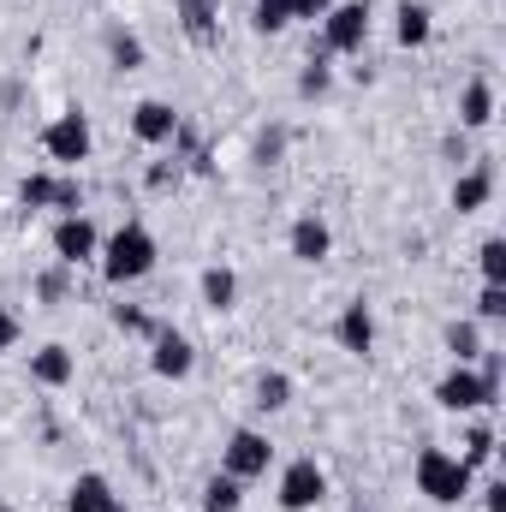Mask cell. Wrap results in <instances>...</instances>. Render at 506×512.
<instances>
[{
    "mask_svg": "<svg viewBox=\"0 0 506 512\" xmlns=\"http://www.w3.org/2000/svg\"><path fill=\"white\" fill-rule=\"evenodd\" d=\"M143 60H149V48H143L137 30H108V66L114 72H137Z\"/></svg>",
    "mask_w": 506,
    "mask_h": 512,
    "instance_id": "obj_22",
    "label": "cell"
},
{
    "mask_svg": "<svg viewBox=\"0 0 506 512\" xmlns=\"http://www.w3.org/2000/svg\"><path fill=\"white\" fill-rule=\"evenodd\" d=\"M280 149H286V131H268V137L256 143V155H262V161H280Z\"/></svg>",
    "mask_w": 506,
    "mask_h": 512,
    "instance_id": "obj_35",
    "label": "cell"
},
{
    "mask_svg": "<svg viewBox=\"0 0 506 512\" xmlns=\"http://www.w3.org/2000/svg\"><path fill=\"white\" fill-rule=\"evenodd\" d=\"M96 262H102V280H108V286H137V280L155 274L161 245H155V233H149L143 221H126V227H114V233L102 239Z\"/></svg>",
    "mask_w": 506,
    "mask_h": 512,
    "instance_id": "obj_1",
    "label": "cell"
},
{
    "mask_svg": "<svg viewBox=\"0 0 506 512\" xmlns=\"http://www.w3.org/2000/svg\"><path fill=\"white\" fill-rule=\"evenodd\" d=\"M495 399H501V376H489V370H477V364H453V370L435 382V405L453 411V417H465V411H489Z\"/></svg>",
    "mask_w": 506,
    "mask_h": 512,
    "instance_id": "obj_4",
    "label": "cell"
},
{
    "mask_svg": "<svg viewBox=\"0 0 506 512\" xmlns=\"http://www.w3.org/2000/svg\"><path fill=\"white\" fill-rule=\"evenodd\" d=\"M429 36H435V12L423 0H399L393 6V42L399 48H429Z\"/></svg>",
    "mask_w": 506,
    "mask_h": 512,
    "instance_id": "obj_15",
    "label": "cell"
},
{
    "mask_svg": "<svg viewBox=\"0 0 506 512\" xmlns=\"http://www.w3.org/2000/svg\"><path fill=\"white\" fill-rule=\"evenodd\" d=\"M42 155L54 161V173H72V167H84V161L96 155V126H90V114H84V108H66V114H54V120L42 126Z\"/></svg>",
    "mask_w": 506,
    "mask_h": 512,
    "instance_id": "obj_3",
    "label": "cell"
},
{
    "mask_svg": "<svg viewBox=\"0 0 506 512\" xmlns=\"http://www.w3.org/2000/svg\"><path fill=\"white\" fill-rule=\"evenodd\" d=\"M114 328H120V334H137V340H149L161 322H155V316H143L137 304H114Z\"/></svg>",
    "mask_w": 506,
    "mask_h": 512,
    "instance_id": "obj_30",
    "label": "cell"
},
{
    "mask_svg": "<svg viewBox=\"0 0 506 512\" xmlns=\"http://www.w3.org/2000/svg\"><path fill=\"white\" fill-rule=\"evenodd\" d=\"M411 483H417L423 501H435V507H459V501H471L477 471H471L459 453H447V447H423L417 465H411Z\"/></svg>",
    "mask_w": 506,
    "mask_h": 512,
    "instance_id": "obj_2",
    "label": "cell"
},
{
    "mask_svg": "<svg viewBox=\"0 0 506 512\" xmlns=\"http://www.w3.org/2000/svg\"><path fill=\"white\" fill-rule=\"evenodd\" d=\"M286 405H292V376H286V370H262V376H256V411L274 417V411H286Z\"/></svg>",
    "mask_w": 506,
    "mask_h": 512,
    "instance_id": "obj_23",
    "label": "cell"
},
{
    "mask_svg": "<svg viewBox=\"0 0 506 512\" xmlns=\"http://www.w3.org/2000/svg\"><path fill=\"white\" fill-rule=\"evenodd\" d=\"M54 215H84V185L72 173H54Z\"/></svg>",
    "mask_w": 506,
    "mask_h": 512,
    "instance_id": "obj_29",
    "label": "cell"
},
{
    "mask_svg": "<svg viewBox=\"0 0 506 512\" xmlns=\"http://www.w3.org/2000/svg\"><path fill=\"white\" fill-rule=\"evenodd\" d=\"M459 459H465L471 471H477V465H489V459H495V429H489V423H471V435H465V453H459Z\"/></svg>",
    "mask_w": 506,
    "mask_h": 512,
    "instance_id": "obj_28",
    "label": "cell"
},
{
    "mask_svg": "<svg viewBox=\"0 0 506 512\" xmlns=\"http://www.w3.org/2000/svg\"><path fill=\"white\" fill-rule=\"evenodd\" d=\"M251 24H256V36H280V30L292 24V6H286V0H256Z\"/></svg>",
    "mask_w": 506,
    "mask_h": 512,
    "instance_id": "obj_26",
    "label": "cell"
},
{
    "mask_svg": "<svg viewBox=\"0 0 506 512\" xmlns=\"http://www.w3.org/2000/svg\"><path fill=\"white\" fill-rule=\"evenodd\" d=\"M108 501H114V483L102 471H78L66 489V512H108Z\"/></svg>",
    "mask_w": 506,
    "mask_h": 512,
    "instance_id": "obj_20",
    "label": "cell"
},
{
    "mask_svg": "<svg viewBox=\"0 0 506 512\" xmlns=\"http://www.w3.org/2000/svg\"><path fill=\"white\" fill-rule=\"evenodd\" d=\"M48 245H54V262L60 268H84V262H96V251H102V233H96L90 215H60L54 233H48Z\"/></svg>",
    "mask_w": 506,
    "mask_h": 512,
    "instance_id": "obj_9",
    "label": "cell"
},
{
    "mask_svg": "<svg viewBox=\"0 0 506 512\" xmlns=\"http://www.w3.org/2000/svg\"><path fill=\"white\" fill-rule=\"evenodd\" d=\"M286 6H292V24H298V18H310V24H316V18H322L334 0H286Z\"/></svg>",
    "mask_w": 506,
    "mask_h": 512,
    "instance_id": "obj_34",
    "label": "cell"
},
{
    "mask_svg": "<svg viewBox=\"0 0 506 512\" xmlns=\"http://www.w3.org/2000/svg\"><path fill=\"white\" fill-rule=\"evenodd\" d=\"M197 298H203V310L227 316V310L239 304V268H227V262H209V268L197 274Z\"/></svg>",
    "mask_w": 506,
    "mask_h": 512,
    "instance_id": "obj_14",
    "label": "cell"
},
{
    "mask_svg": "<svg viewBox=\"0 0 506 512\" xmlns=\"http://www.w3.org/2000/svg\"><path fill=\"white\" fill-rule=\"evenodd\" d=\"M477 268H483V286H506V239L501 233H489L477 245Z\"/></svg>",
    "mask_w": 506,
    "mask_h": 512,
    "instance_id": "obj_25",
    "label": "cell"
},
{
    "mask_svg": "<svg viewBox=\"0 0 506 512\" xmlns=\"http://www.w3.org/2000/svg\"><path fill=\"white\" fill-rule=\"evenodd\" d=\"M30 382L36 387H72L78 382V352L60 346V340L36 346V352H30Z\"/></svg>",
    "mask_w": 506,
    "mask_h": 512,
    "instance_id": "obj_13",
    "label": "cell"
},
{
    "mask_svg": "<svg viewBox=\"0 0 506 512\" xmlns=\"http://www.w3.org/2000/svg\"><path fill=\"white\" fill-rule=\"evenodd\" d=\"M328 90H334V66H328V54H316V60L298 72V96H304V102H322Z\"/></svg>",
    "mask_w": 506,
    "mask_h": 512,
    "instance_id": "obj_24",
    "label": "cell"
},
{
    "mask_svg": "<svg viewBox=\"0 0 506 512\" xmlns=\"http://www.w3.org/2000/svg\"><path fill=\"white\" fill-rule=\"evenodd\" d=\"M274 501H280V512H316L322 501H328V471H322L316 459H292V465H280Z\"/></svg>",
    "mask_w": 506,
    "mask_h": 512,
    "instance_id": "obj_7",
    "label": "cell"
},
{
    "mask_svg": "<svg viewBox=\"0 0 506 512\" xmlns=\"http://www.w3.org/2000/svg\"><path fill=\"white\" fill-rule=\"evenodd\" d=\"M286 251H292V262L316 268V262H328V256H334V227H328L322 215H298V221L286 227Z\"/></svg>",
    "mask_w": 506,
    "mask_h": 512,
    "instance_id": "obj_11",
    "label": "cell"
},
{
    "mask_svg": "<svg viewBox=\"0 0 506 512\" xmlns=\"http://www.w3.org/2000/svg\"><path fill=\"white\" fill-rule=\"evenodd\" d=\"M441 346H447V358H453V364H477V358L489 352V346H483V322H477V316H459V322H447Z\"/></svg>",
    "mask_w": 506,
    "mask_h": 512,
    "instance_id": "obj_19",
    "label": "cell"
},
{
    "mask_svg": "<svg viewBox=\"0 0 506 512\" xmlns=\"http://www.w3.org/2000/svg\"><path fill=\"white\" fill-rule=\"evenodd\" d=\"M149 370H155L161 382H191V370H197L191 334H179L173 322H161V328L149 334Z\"/></svg>",
    "mask_w": 506,
    "mask_h": 512,
    "instance_id": "obj_8",
    "label": "cell"
},
{
    "mask_svg": "<svg viewBox=\"0 0 506 512\" xmlns=\"http://www.w3.org/2000/svg\"><path fill=\"white\" fill-rule=\"evenodd\" d=\"M18 340H24V322L0 304V358H6V352H18Z\"/></svg>",
    "mask_w": 506,
    "mask_h": 512,
    "instance_id": "obj_33",
    "label": "cell"
},
{
    "mask_svg": "<svg viewBox=\"0 0 506 512\" xmlns=\"http://www.w3.org/2000/svg\"><path fill=\"white\" fill-rule=\"evenodd\" d=\"M334 340H340L346 358H370V352H376V310H370L364 298H352V304L340 310V322H334Z\"/></svg>",
    "mask_w": 506,
    "mask_h": 512,
    "instance_id": "obj_12",
    "label": "cell"
},
{
    "mask_svg": "<svg viewBox=\"0 0 506 512\" xmlns=\"http://www.w3.org/2000/svg\"><path fill=\"white\" fill-rule=\"evenodd\" d=\"M483 512H506V483H489L483 489Z\"/></svg>",
    "mask_w": 506,
    "mask_h": 512,
    "instance_id": "obj_36",
    "label": "cell"
},
{
    "mask_svg": "<svg viewBox=\"0 0 506 512\" xmlns=\"http://www.w3.org/2000/svg\"><path fill=\"white\" fill-rule=\"evenodd\" d=\"M108 512H131V507H126V501H120V495H114V501H108Z\"/></svg>",
    "mask_w": 506,
    "mask_h": 512,
    "instance_id": "obj_37",
    "label": "cell"
},
{
    "mask_svg": "<svg viewBox=\"0 0 506 512\" xmlns=\"http://www.w3.org/2000/svg\"><path fill=\"white\" fill-rule=\"evenodd\" d=\"M179 108L173 102H161V96H143L137 108H131V137L143 143V149H167V143H179Z\"/></svg>",
    "mask_w": 506,
    "mask_h": 512,
    "instance_id": "obj_10",
    "label": "cell"
},
{
    "mask_svg": "<svg viewBox=\"0 0 506 512\" xmlns=\"http://www.w3.org/2000/svg\"><path fill=\"white\" fill-rule=\"evenodd\" d=\"M489 197H495V173H489V167H465V173L453 179V209H459V215L489 209Z\"/></svg>",
    "mask_w": 506,
    "mask_h": 512,
    "instance_id": "obj_18",
    "label": "cell"
},
{
    "mask_svg": "<svg viewBox=\"0 0 506 512\" xmlns=\"http://www.w3.org/2000/svg\"><path fill=\"white\" fill-rule=\"evenodd\" d=\"M221 471L239 477V483L268 477V471H274V441H268L262 429H251V423H239V429L227 435V447H221Z\"/></svg>",
    "mask_w": 506,
    "mask_h": 512,
    "instance_id": "obj_6",
    "label": "cell"
},
{
    "mask_svg": "<svg viewBox=\"0 0 506 512\" xmlns=\"http://www.w3.org/2000/svg\"><path fill=\"white\" fill-rule=\"evenodd\" d=\"M239 507H245V483L227 477V471H215L203 483V512H239Z\"/></svg>",
    "mask_w": 506,
    "mask_h": 512,
    "instance_id": "obj_21",
    "label": "cell"
},
{
    "mask_svg": "<svg viewBox=\"0 0 506 512\" xmlns=\"http://www.w3.org/2000/svg\"><path fill=\"white\" fill-rule=\"evenodd\" d=\"M370 24H376L370 0H334V6L322 12V54H328V60H334V54H364V48H370Z\"/></svg>",
    "mask_w": 506,
    "mask_h": 512,
    "instance_id": "obj_5",
    "label": "cell"
},
{
    "mask_svg": "<svg viewBox=\"0 0 506 512\" xmlns=\"http://www.w3.org/2000/svg\"><path fill=\"white\" fill-rule=\"evenodd\" d=\"M18 203L24 209H54V173H24L18 179Z\"/></svg>",
    "mask_w": 506,
    "mask_h": 512,
    "instance_id": "obj_27",
    "label": "cell"
},
{
    "mask_svg": "<svg viewBox=\"0 0 506 512\" xmlns=\"http://www.w3.org/2000/svg\"><path fill=\"white\" fill-rule=\"evenodd\" d=\"M66 274H72V268H60V262H54V268H48V274L36 280V292H42L48 304H60V298H66Z\"/></svg>",
    "mask_w": 506,
    "mask_h": 512,
    "instance_id": "obj_32",
    "label": "cell"
},
{
    "mask_svg": "<svg viewBox=\"0 0 506 512\" xmlns=\"http://www.w3.org/2000/svg\"><path fill=\"white\" fill-rule=\"evenodd\" d=\"M489 126H495V84L471 78L459 90V131H489Z\"/></svg>",
    "mask_w": 506,
    "mask_h": 512,
    "instance_id": "obj_16",
    "label": "cell"
},
{
    "mask_svg": "<svg viewBox=\"0 0 506 512\" xmlns=\"http://www.w3.org/2000/svg\"><path fill=\"white\" fill-rule=\"evenodd\" d=\"M173 18L191 42H215L221 30V0H173Z\"/></svg>",
    "mask_w": 506,
    "mask_h": 512,
    "instance_id": "obj_17",
    "label": "cell"
},
{
    "mask_svg": "<svg viewBox=\"0 0 506 512\" xmlns=\"http://www.w3.org/2000/svg\"><path fill=\"white\" fill-rule=\"evenodd\" d=\"M506 316V286H483L477 292V322H501Z\"/></svg>",
    "mask_w": 506,
    "mask_h": 512,
    "instance_id": "obj_31",
    "label": "cell"
}]
</instances>
